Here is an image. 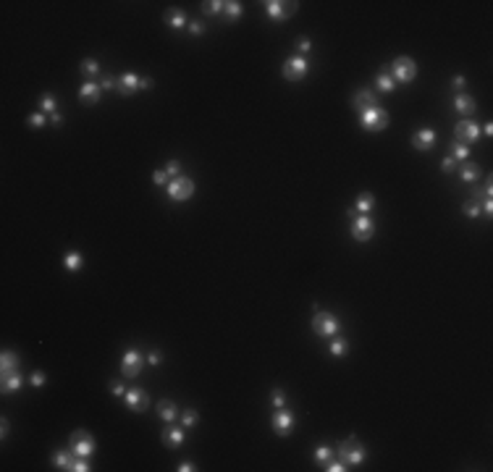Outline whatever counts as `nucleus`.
I'll return each instance as SVG.
<instances>
[{
	"label": "nucleus",
	"instance_id": "nucleus-40",
	"mask_svg": "<svg viewBox=\"0 0 493 472\" xmlns=\"http://www.w3.org/2000/svg\"><path fill=\"white\" fill-rule=\"evenodd\" d=\"M84 459H87V456H76V454H74V462H71V472H89L92 467H89V464H87Z\"/></svg>",
	"mask_w": 493,
	"mask_h": 472
},
{
	"label": "nucleus",
	"instance_id": "nucleus-51",
	"mask_svg": "<svg viewBox=\"0 0 493 472\" xmlns=\"http://www.w3.org/2000/svg\"><path fill=\"white\" fill-rule=\"evenodd\" d=\"M451 87H454V89H462V87H465V76H454V79H451Z\"/></svg>",
	"mask_w": 493,
	"mask_h": 472
},
{
	"label": "nucleus",
	"instance_id": "nucleus-9",
	"mask_svg": "<svg viewBox=\"0 0 493 472\" xmlns=\"http://www.w3.org/2000/svg\"><path fill=\"white\" fill-rule=\"evenodd\" d=\"M265 13L273 21H284L297 13V3H284V0H265Z\"/></svg>",
	"mask_w": 493,
	"mask_h": 472
},
{
	"label": "nucleus",
	"instance_id": "nucleus-3",
	"mask_svg": "<svg viewBox=\"0 0 493 472\" xmlns=\"http://www.w3.org/2000/svg\"><path fill=\"white\" fill-rule=\"evenodd\" d=\"M391 76H394V82H399V84L414 82V76H417V63H414V58L399 55L394 63H391Z\"/></svg>",
	"mask_w": 493,
	"mask_h": 472
},
{
	"label": "nucleus",
	"instance_id": "nucleus-50",
	"mask_svg": "<svg viewBox=\"0 0 493 472\" xmlns=\"http://www.w3.org/2000/svg\"><path fill=\"white\" fill-rule=\"evenodd\" d=\"M100 87H102V92H105V89H113V87H116V79H113V76H105Z\"/></svg>",
	"mask_w": 493,
	"mask_h": 472
},
{
	"label": "nucleus",
	"instance_id": "nucleus-26",
	"mask_svg": "<svg viewBox=\"0 0 493 472\" xmlns=\"http://www.w3.org/2000/svg\"><path fill=\"white\" fill-rule=\"evenodd\" d=\"M79 68H82V74L87 76L89 82H92V79H95V76L100 74V63H97L95 58H87V60H82V66H79Z\"/></svg>",
	"mask_w": 493,
	"mask_h": 472
},
{
	"label": "nucleus",
	"instance_id": "nucleus-17",
	"mask_svg": "<svg viewBox=\"0 0 493 472\" xmlns=\"http://www.w3.org/2000/svg\"><path fill=\"white\" fill-rule=\"evenodd\" d=\"M351 105L362 113V111H367V108H375V105H378V95L373 92V89H360V92L354 95Z\"/></svg>",
	"mask_w": 493,
	"mask_h": 472
},
{
	"label": "nucleus",
	"instance_id": "nucleus-41",
	"mask_svg": "<svg viewBox=\"0 0 493 472\" xmlns=\"http://www.w3.org/2000/svg\"><path fill=\"white\" fill-rule=\"evenodd\" d=\"M165 173H168V178H179V173H181V163L179 160H171L165 165Z\"/></svg>",
	"mask_w": 493,
	"mask_h": 472
},
{
	"label": "nucleus",
	"instance_id": "nucleus-39",
	"mask_svg": "<svg viewBox=\"0 0 493 472\" xmlns=\"http://www.w3.org/2000/svg\"><path fill=\"white\" fill-rule=\"evenodd\" d=\"M331 456H333V449H331V446H318V449H315V462H320V464L328 462Z\"/></svg>",
	"mask_w": 493,
	"mask_h": 472
},
{
	"label": "nucleus",
	"instance_id": "nucleus-42",
	"mask_svg": "<svg viewBox=\"0 0 493 472\" xmlns=\"http://www.w3.org/2000/svg\"><path fill=\"white\" fill-rule=\"evenodd\" d=\"M26 124L32 126V129H42V126H45V116H42V113H32Z\"/></svg>",
	"mask_w": 493,
	"mask_h": 472
},
{
	"label": "nucleus",
	"instance_id": "nucleus-25",
	"mask_svg": "<svg viewBox=\"0 0 493 472\" xmlns=\"http://www.w3.org/2000/svg\"><path fill=\"white\" fill-rule=\"evenodd\" d=\"M459 176H462V181H467V184H472V181H477V178H480V168H477L475 163H465V165H462V171H459Z\"/></svg>",
	"mask_w": 493,
	"mask_h": 472
},
{
	"label": "nucleus",
	"instance_id": "nucleus-13",
	"mask_svg": "<svg viewBox=\"0 0 493 472\" xmlns=\"http://www.w3.org/2000/svg\"><path fill=\"white\" fill-rule=\"evenodd\" d=\"M454 131H456V142H462V144L477 142V139H480V134H483L475 121H459V124L454 126Z\"/></svg>",
	"mask_w": 493,
	"mask_h": 472
},
{
	"label": "nucleus",
	"instance_id": "nucleus-31",
	"mask_svg": "<svg viewBox=\"0 0 493 472\" xmlns=\"http://www.w3.org/2000/svg\"><path fill=\"white\" fill-rule=\"evenodd\" d=\"M184 24H187V13H184V11L173 8L171 13H168V26H171V29H184Z\"/></svg>",
	"mask_w": 493,
	"mask_h": 472
},
{
	"label": "nucleus",
	"instance_id": "nucleus-49",
	"mask_svg": "<svg viewBox=\"0 0 493 472\" xmlns=\"http://www.w3.org/2000/svg\"><path fill=\"white\" fill-rule=\"evenodd\" d=\"M147 365H152V368H155V365H160V352H150V354H147Z\"/></svg>",
	"mask_w": 493,
	"mask_h": 472
},
{
	"label": "nucleus",
	"instance_id": "nucleus-27",
	"mask_svg": "<svg viewBox=\"0 0 493 472\" xmlns=\"http://www.w3.org/2000/svg\"><path fill=\"white\" fill-rule=\"evenodd\" d=\"M50 459H53V464H55L58 469H71V462H74V456H71L68 451H55V454L50 456Z\"/></svg>",
	"mask_w": 493,
	"mask_h": 472
},
{
	"label": "nucleus",
	"instance_id": "nucleus-21",
	"mask_svg": "<svg viewBox=\"0 0 493 472\" xmlns=\"http://www.w3.org/2000/svg\"><path fill=\"white\" fill-rule=\"evenodd\" d=\"M375 89H378V92H394V89H396L394 76H391L389 71H380V74L375 76Z\"/></svg>",
	"mask_w": 493,
	"mask_h": 472
},
{
	"label": "nucleus",
	"instance_id": "nucleus-33",
	"mask_svg": "<svg viewBox=\"0 0 493 472\" xmlns=\"http://www.w3.org/2000/svg\"><path fill=\"white\" fill-rule=\"evenodd\" d=\"M40 111H45V113H58V102H55V97L53 95H42L40 97Z\"/></svg>",
	"mask_w": 493,
	"mask_h": 472
},
{
	"label": "nucleus",
	"instance_id": "nucleus-36",
	"mask_svg": "<svg viewBox=\"0 0 493 472\" xmlns=\"http://www.w3.org/2000/svg\"><path fill=\"white\" fill-rule=\"evenodd\" d=\"M323 469H326V472H344L346 464H344L341 459H333V456H331L328 462H323Z\"/></svg>",
	"mask_w": 493,
	"mask_h": 472
},
{
	"label": "nucleus",
	"instance_id": "nucleus-1",
	"mask_svg": "<svg viewBox=\"0 0 493 472\" xmlns=\"http://www.w3.org/2000/svg\"><path fill=\"white\" fill-rule=\"evenodd\" d=\"M365 456H367V451H365V446L357 441V435H349L346 441H341V444H338V459H341L346 467H349V464H351V467L362 464Z\"/></svg>",
	"mask_w": 493,
	"mask_h": 472
},
{
	"label": "nucleus",
	"instance_id": "nucleus-7",
	"mask_svg": "<svg viewBox=\"0 0 493 472\" xmlns=\"http://www.w3.org/2000/svg\"><path fill=\"white\" fill-rule=\"evenodd\" d=\"M307 71H310V63H307V58H302V55H291V58H286V60H284V68H281L284 79H289V82H299V79H304Z\"/></svg>",
	"mask_w": 493,
	"mask_h": 472
},
{
	"label": "nucleus",
	"instance_id": "nucleus-11",
	"mask_svg": "<svg viewBox=\"0 0 493 472\" xmlns=\"http://www.w3.org/2000/svg\"><path fill=\"white\" fill-rule=\"evenodd\" d=\"M270 425H273V430L278 433V435H289L291 430H294V412L291 409H275L273 412V417H270Z\"/></svg>",
	"mask_w": 493,
	"mask_h": 472
},
{
	"label": "nucleus",
	"instance_id": "nucleus-43",
	"mask_svg": "<svg viewBox=\"0 0 493 472\" xmlns=\"http://www.w3.org/2000/svg\"><path fill=\"white\" fill-rule=\"evenodd\" d=\"M152 181H155L158 187H163V184H171V181H168V173H165V168H158L155 173H152Z\"/></svg>",
	"mask_w": 493,
	"mask_h": 472
},
{
	"label": "nucleus",
	"instance_id": "nucleus-47",
	"mask_svg": "<svg viewBox=\"0 0 493 472\" xmlns=\"http://www.w3.org/2000/svg\"><path fill=\"white\" fill-rule=\"evenodd\" d=\"M189 32H192L194 37H199V34H205V26L199 24V21H192V24H189Z\"/></svg>",
	"mask_w": 493,
	"mask_h": 472
},
{
	"label": "nucleus",
	"instance_id": "nucleus-56",
	"mask_svg": "<svg viewBox=\"0 0 493 472\" xmlns=\"http://www.w3.org/2000/svg\"><path fill=\"white\" fill-rule=\"evenodd\" d=\"M0 433H3V438L8 435V420H3V428H0Z\"/></svg>",
	"mask_w": 493,
	"mask_h": 472
},
{
	"label": "nucleus",
	"instance_id": "nucleus-20",
	"mask_svg": "<svg viewBox=\"0 0 493 472\" xmlns=\"http://www.w3.org/2000/svg\"><path fill=\"white\" fill-rule=\"evenodd\" d=\"M184 438H187L184 428H168V430L163 433V444H165L168 449H176V446L184 444Z\"/></svg>",
	"mask_w": 493,
	"mask_h": 472
},
{
	"label": "nucleus",
	"instance_id": "nucleus-53",
	"mask_svg": "<svg viewBox=\"0 0 493 472\" xmlns=\"http://www.w3.org/2000/svg\"><path fill=\"white\" fill-rule=\"evenodd\" d=\"M50 121H53L55 126H60V124H63V116H60V113H53V116H50Z\"/></svg>",
	"mask_w": 493,
	"mask_h": 472
},
{
	"label": "nucleus",
	"instance_id": "nucleus-32",
	"mask_svg": "<svg viewBox=\"0 0 493 472\" xmlns=\"http://www.w3.org/2000/svg\"><path fill=\"white\" fill-rule=\"evenodd\" d=\"M346 349H349L346 339H338V336H333V341L328 344V354H333V357H341V354H346Z\"/></svg>",
	"mask_w": 493,
	"mask_h": 472
},
{
	"label": "nucleus",
	"instance_id": "nucleus-35",
	"mask_svg": "<svg viewBox=\"0 0 493 472\" xmlns=\"http://www.w3.org/2000/svg\"><path fill=\"white\" fill-rule=\"evenodd\" d=\"M270 404H273L275 409H284V407H286V393H284L281 388H273V393H270Z\"/></svg>",
	"mask_w": 493,
	"mask_h": 472
},
{
	"label": "nucleus",
	"instance_id": "nucleus-44",
	"mask_svg": "<svg viewBox=\"0 0 493 472\" xmlns=\"http://www.w3.org/2000/svg\"><path fill=\"white\" fill-rule=\"evenodd\" d=\"M297 50H299V53H302V58H304L307 53H310V50H312V42H310V40H307V37H302V40L297 42Z\"/></svg>",
	"mask_w": 493,
	"mask_h": 472
},
{
	"label": "nucleus",
	"instance_id": "nucleus-15",
	"mask_svg": "<svg viewBox=\"0 0 493 472\" xmlns=\"http://www.w3.org/2000/svg\"><path fill=\"white\" fill-rule=\"evenodd\" d=\"M123 402H126V407L131 409V412H145L147 409V393L142 388H129L126 393H123Z\"/></svg>",
	"mask_w": 493,
	"mask_h": 472
},
{
	"label": "nucleus",
	"instance_id": "nucleus-30",
	"mask_svg": "<svg viewBox=\"0 0 493 472\" xmlns=\"http://www.w3.org/2000/svg\"><path fill=\"white\" fill-rule=\"evenodd\" d=\"M223 16H226L228 21H236V19L241 16V3H236V0H226V6H223Z\"/></svg>",
	"mask_w": 493,
	"mask_h": 472
},
{
	"label": "nucleus",
	"instance_id": "nucleus-46",
	"mask_svg": "<svg viewBox=\"0 0 493 472\" xmlns=\"http://www.w3.org/2000/svg\"><path fill=\"white\" fill-rule=\"evenodd\" d=\"M111 393H113V396H123V393H126V388H123V383L113 380V383H111Z\"/></svg>",
	"mask_w": 493,
	"mask_h": 472
},
{
	"label": "nucleus",
	"instance_id": "nucleus-10",
	"mask_svg": "<svg viewBox=\"0 0 493 472\" xmlns=\"http://www.w3.org/2000/svg\"><path fill=\"white\" fill-rule=\"evenodd\" d=\"M373 234H375L373 218H367V215H354L351 218V236L357 239V241H370V239H373Z\"/></svg>",
	"mask_w": 493,
	"mask_h": 472
},
{
	"label": "nucleus",
	"instance_id": "nucleus-4",
	"mask_svg": "<svg viewBox=\"0 0 493 472\" xmlns=\"http://www.w3.org/2000/svg\"><path fill=\"white\" fill-rule=\"evenodd\" d=\"M360 124H362L365 131L378 134V131H383V129L389 126V113L383 111L380 105H375V108H367V111L360 113Z\"/></svg>",
	"mask_w": 493,
	"mask_h": 472
},
{
	"label": "nucleus",
	"instance_id": "nucleus-8",
	"mask_svg": "<svg viewBox=\"0 0 493 472\" xmlns=\"http://www.w3.org/2000/svg\"><path fill=\"white\" fill-rule=\"evenodd\" d=\"M142 365H145V357L142 352H136V349H126L121 357V373L123 378H136L142 373Z\"/></svg>",
	"mask_w": 493,
	"mask_h": 472
},
{
	"label": "nucleus",
	"instance_id": "nucleus-38",
	"mask_svg": "<svg viewBox=\"0 0 493 472\" xmlns=\"http://www.w3.org/2000/svg\"><path fill=\"white\" fill-rule=\"evenodd\" d=\"M465 215H467V218H480V215H483V207L477 205V200H472V202L465 205Z\"/></svg>",
	"mask_w": 493,
	"mask_h": 472
},
{
	"label": "nucleus",
	"instance_id": "nucleus-6",
	"mask_svg": "<svg viewBox=\"0 0 493 472\" xmlns=\"http://www.w3.org/2000/svg\"><path fill=\"white\" fill-rule=\"evenodd\" d=\"M165 192H168V197H171L173 202H189L192 194H194V181L187 178V176H179V178H173L171 184L165 187Z\"/></svg>",
	"mask_w": 493,
	"mask_h": 472
},
{
	"label": "nucleus",
	"instance_id": "nucleus-28",
	"mask_svg": "<svg viewBox=\"0 0 493 472\" xmlns=\"http://www.w3.org/2000/svg\"><path fill=\"white\" fill-rule=\"evenodd\" d=\"M63 265H66L71 273H76V270H82V265H84V257H82L79 252H68V255L63 257Z\"/></svg>",
	"mask_w": 493,
	"mask_h": 472
},
{
	"label": "nucleus",
	"instance_id": "nucleus-24",
	"mask_svg": "<svg viewBox=\"0 0 493 472\" xmlns=\"http://www.w3.org/2000/svg\"><path fill=\"white\" fill-rule=\"evenodd\" d=\"M449 152H451V158L456 160V163H467V158H470V147L467 144H462V142H451V147H449Z\"/></svg>",
	"mask_w": 493,
	"mask_h": 472
},
{
	"label": "nucleus",
	"instance_id": "nucleus-48",
	"mask_svg": "<svg viewBox=\"0 0 493 472\" xmlns=\"http://www.w3.org/2000/svg\"><path fill=\"white\" fill-rule=\"evenodd\" d=\"M32 386L34 388H42L45 386V373H32Z\"/></svg>",
	"mask_w": 493,
	"mask_h": 472
},
{
	"label": "nucleus",
	"instance_id": "nucleus-18",
	"mask_svg": "<svg viewBox=\"0 0 493 472\" xmlns=\"http://www.w3.org/2000/svg\"><path fill=\"white\" fill-rule=\"evenodd\" d=\"M0 373H3V378L11 375V373H19V354L16 352H3V354H0Z\"/></svg>",
	"mask_w": 493,
	"mask_h": 472
},
{
	"label": "nucleus",
	"instance_id": "nucleus-52",
	"mask_svg": "<svg viewBox=\"0 0 493 472\" xmlns=\"http://www.w3.org/2000/svg\"><path fill=\"white\" fill-rule=\"evenodd\" d=\"M176 469H179V472H192V469H194V464H192V462H181Z\"/></svg>",
	"mask_w": 493,
	"mask_h": 472
},
{
	"label": "nucleus",
	"instance_id": "nucleus-22",
	"mask_svg": "<svg viewBox=\"0 0 493 472\" xmlns=\"http://www.w3.org/2000/svg\"><path fill=\"white\" fill-rule=\"evenodd\" d=\"M373 207H375V197L373 194H360L357 197V202H354V210L360 212V215H367V212H373Z\"/></svg>",
	"mask_w": 493,
	"mask_h": 472
},
{
	"label": "nucleus",
	"instance_id": "nucleus-14",
	"mask_svg": "<svg viewBox=\"0 0 493 472\" xmlns=\"http://www.w3.org/2000/svg\"><path fill=\"white\" fill-rule=\"evenodd\" d=\"M436 139H438V136H436V131L425 126V129H417V131H414V136H412V144H414V150H417V152H428V150H433Z\"/></svg>",
	"mask_w": 493,
	"mask_h": 472
},
{
	"label": "nucleus",
	"instance_id": "nucleus-23",
	"mask_svg": "<svg viewBox=\"0 0 493 472\" xmlns=\"http://www.w3.org/2000/svg\"><path fill=\"white\" fill-rule=\"evenodd\" d=\"M158 417H160L163 422H173V420H176V404L168 402V399L160 402V404H158Z\"/></svg>",
	"mask_w": 493,
	"mask_h": 472
},
{
	"label": "nucleus",
	"instance_id": "nucleus-2",
	"mask_svg": "<svg viewBox=\"0 0 493 472\" xmlns=\"http://www.w3.org/2000/svg\"><path fill=\"white\" fill-rule=\"evenodd\" d=\"M338 328H341V323H338V317L333 312H320V310H315V315H312V331L318 333V336L333 339L336 333H338Z\"/></svg>",
	"mask_w": 493,
	"mask_h": 472
},
{
	"label": "nucleus",
	"instance_id": "nucleus-29",
	"mask_svg": "<svg viewBox=\"0 0 493 472\" xmlns=\"http://www.w3.org/2000/svg\"><path fill=\"white\" fill-rule=\"evenodd\" d=\"M21 383H24V380H21V375H19V373H11V375H6V378H3V393L19 391V388H21Z\"/></svg>",
	"mask_w": 493,
	"mask_h": 472
},
{
	"label": "nucleus",
	"instance_id": "nucleus-12",
	"mask_svg": "<svg viewBox=\"0 0 493 472\" xmlns=\"http://www.w3.org/2000/svg\"><path fill=\"white\" fill-rule=\"evenodd\" d=\"M71 451L76 456H89L95 451V438H92L87 430H74L71 433Z\"/></svg>",
	"mask_w": 493,
	"mask_h": 472
},
{
	"label": "nucleus",
	"instance_id": "nucleus-16",
	"mask_svg": "<svg viewBox=\"0 0 493 472\" xmlns=\"http://www.w3.org/2000/svg\"><path fill=\"white\" fill-rule=\"evenodd\" d=\"M100 97H102V87L97 82H84V84H79V100L84 105H97Z\"/></svg>",
	"mask_w": 493,
	"mask_h": 472
},
{
	"label": "nucleus",
	"instance_id": "nucleus-34",
	"mask_svg": "<svg viewBox=\"0 0 493 472\" xmlns=\"http://www.w3.org/2000/svg\"><path fill=\"white\" fill-rule=\"evenodd\" d=\"M197 420H199V415L194 412V409H184V415H181V425H184V428H194Z\"/></svg>",
	"mask_w": 493,
	"mask_h": 472
},
{
	"label": "nucleus",
	"instance_id": "nucleus-5",
	"mask_svg": "<svg viewBox=\"0 0 493 472\" xmlns=\"http://www.w3.org/2000/svg\"><path fill=\"white\" fill-rule=\"evenodd\" d=\"M150 87H152L150 79H142V76H136L134 71H126V74H123L121 79L116 82V92L123 95V97H129V95H134V92H139V89H150Z\"/></svg>",
	"mask_w": 493,
	"mask_h": 472
},
{
	"label": "nucleus",
	"instance_id": "nucleus-37",
	"mask_svg": "<svg viewBox=\"0 0 493 472\" xmlns=\"http://www.w3.org/2000/svg\"><path fill=\"white\" fill-rule=\"evenodd\" d=\"M223 6H226V0H210V3H205L202 8H205V13L215 16V13H223Z\"/></svg>",
	"mask_w": 493,
	"mask_h": 472
},
{
	"label": "nucleus",
	"instance_id": "nucleus-55",
	"mask_svg": "<svg viewBox=\"0 0 493 472\" xmlns=\"http://www.w3.org/2000/svg\"><path fill=\"white\" fill-rule=\"evenodd\" d=\"M480 131H483V134H485V136H490V134H493V124H485V126H483V129H480Z\"/></svg>",
	"mask_w": 493,
	"mask_h": 472
},
{
	"label": "nucleus",
	"instance_id": "nucleus-19",
	"mask_svg": "<svg viewBox=\"0 0 493 472\" xmlns=\"http://www.w3.org/2000/svg\"><path fill=\"white\" fill-rule=\"evenodd\" d=\"M454 111H456V113H462V116L475 113V100H472L470 95H465V92L454 95Z\"/></svg>",
	"mask_w": 493,
	"mask_h": 472
},
{
	"label": "nucleus",
	"instance_id": "nucleus-45",
	"mask_svg": "<svg viewBox=\"0 0 493 472\" xmlns=\"http://www.w3.org/2000/svg\"><path fill=\"white\" fill-rule=\"evenodd\" d=\"M456 168V160L449 155V158H443V163H441V171H446V173H449V171H454Z\"/></svg>",
	"mask_w": 493,
	"mask_h": 472
},
{
	"label": "nucleus",
	"instance_id": "nucleus-54",
	"mask_svg": "<svg viewBox=\"0 0 493 472\" xmlns=\"http://www.w3.org/2000/svg\"><path fill=\"white\" fill-rule=\"evenodd\" d=\"M483 212H488V215L493 212V202H490V200H485V202H483Z\"/></svg>",
	"mask_w": 493,
	"mask_h": 472
}]
</instances>
